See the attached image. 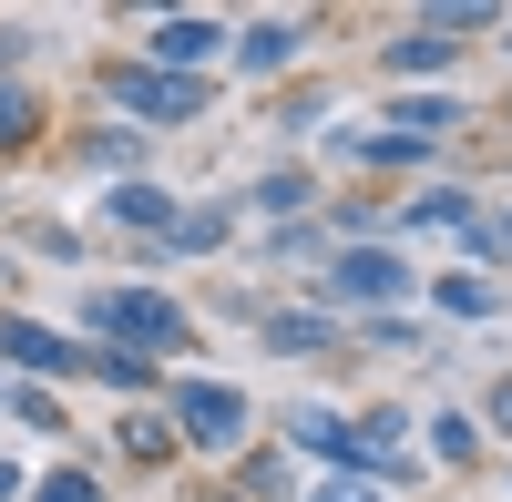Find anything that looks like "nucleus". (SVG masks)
Returning a JSON list of instances; mask_svg holds the SVG:
<instances>
[{
  "label": "nucleus",
  "mask_w": 512,
  "mask_h": 502,
  "mask_svg": "<svg viewBox=\"0 0 512 502\" xmlns=\"http://www.w3.org/2000/svg\"><path fill=\"white\" fill-rule=\"evenodd\" d=\"M256 205H277V216H297V205H308V185H297V175H267V185H256Z\"/></svg>",
  "instance_id": "a211bd4d"
},
{
  "label": "nucleus",
  "mask_w": 512,
  "mask_h": 502,
  "mask_svg": "<svg viewBox=\"0 0 512 502\" xmlns=\"http://www.w3.org/2000/svg\"><path fill=\"white\" fill-rule=\"evenodd\" d=\"M318 502H379L369 482H318Z\"/></svg>",
  "instance_id": "412c9836"
},
{
  "label": "nucleus",
  "mask_w": 512,
  "mask_h": 502,
  "mask_svg": "<svg viewBox=\"0 0 512 502\" xmlns=\"http://www.w3.org/2000/svg\"><path fill=\"white\" fill-rule=\"evenodd\" d=\"M472 246H492V257H512V216H482V236Z\"/></svg>",
  "instance_id": "aec40b11"
},
{
  "label": "nucleus",
  "mask_w": 512,
  "mask_h": 502,
  "mask_svg": "<svg viewBox=\"0 0 512 502\" xmlns=\"http://www.w3.org/2000/svg\"><path fill=\"white\" fill-rule=\"evenodd\" d=\"M451 52H461V41H451V31H431V21H420L410 41H390V72H441Z\"/></svg>",
  "instance_id": "f8f14e48"
},
{
  "label": "nucleus",
  "mask_w": 512,
  "mask_h": 502,
  "mask_svg": "<svg viewBox=\"0 0 512 502\" xmlns=\"http://www.w3.org/2000/svg\"><path fill=\"white\" fill-rule=\"evenodd\" d=\"M0 359H21V369H82V349L52 339L41 318H0Z\"/></svg>",
  "instance_id": "423d86ee"
},
{
  "label": "nucleus",
  "mask_w": 512,
  "mask_h": 502,
  "mask_svg": "<svg viewBox=\"0 0 512 502\" xmlns=\"http://www.w3.org/2000/svg\"><path fill=\"white\" fill-rule=\"evenodd\" d=\"M41 502H93V472H52V482H41Z\"/></svg>",
  "instance_id": "6ab92c4d"
},
{
  "label": "nucleus",
  "mask_w": 512,
  "mask_h": 502,
  "mask_svg": "<svg viewBox=\"0 0 512 502\" xmlns=\"http://www.w3.org/2000/svg\"><path fill=\"white\" fill-rule=\"evenodd\" d=\"M216 21H195V11H175V21H154V41H144V52H154V72H185L195 82V62H216Z\"/></svg>",
  "instance_id": "39448f33"
},
{
  "label": "nucleus",
  "mask_w": 512,
  "mask_h": 502,
  "mask_svg": "<svg viewBox=\"0 0 512 502\" xmlns=\"http://www.w3.org/2000/svg\"><path fill=\"white\" fill-rule=\"evenodd\" d=\"M297 41H308V21H256V31L236 41V62H246V72H287Z\"/></svg>",
  "instance_id": "0eeeda50"
},
{
  "label": "nucleus",
  "mask_w": 512,
  "mask_h": 502,
  "mask_svg": "<svg viewBox=\"0 0 512 502\" xmlns=\"http://www.w3.org/2000/svg\"><path fill=\"white\" fill-rule=\"evenodd\" d=\"M113 226L164 236V226H175V195H164V185H113Z\"/></svg>",
  "instance_id": "6e6552de"
},
{
  "label": "nucleus",
  "mask_w": 512,
  "mask_h": 502,
  "mask_svg": "<svg viewBox=\"0 0 512 502\" xmlns=\"http://www.w3.org/2000/svg\"><path fill=\"white\" fill-rule=\"evenodd\" d=\"M11 492H21V472H11V462H0V502H11Z\"/></svg>",
  "instance_id": "5701e85b"
},
{
  "label": "nucleus",
  "mask_w": 512,
  "mask_h": 502,
  "mask_svg": "<svg viewBox=\"0 0 512 502\" xmlns=\"http://www.w3.org/2000/svg\"><path fill=\"white\" fill-rule=\"evenodd\" d=\"M390 123H400L410 144H431L441 123H461V103H451V93H410V103H390Z\"/></svg>",
  "instance_id": "9b49d317"
},
{
  "label": "nucleus",
  "mask_w": 512,
  "mask_h": 502,
  "mask_svg": "<svg viewBox=\"0 0 512 502\" xmlns=\"http://www.w3.org/2000/svg\"><path fill=\"white\" fill-rule=\"evenodd\" d=\"M328 298H349V308H390V298H410V267L390 257V246H359V257L328 267Z\"/></svg>",
  "instance_id": "20e7f679"
},
{
  "label": "nucleus",
  "mask_w": 512,
  "mask_h": 502,
  "mask_svg": "<svg viewBox=\"0 0 512 502\" xmlns=\"http://www.w3.org/2000/svg\"><path fill=\"white\" fill-rule=\"evenodd\" d=\"M93 318L123 339V359H134V349H185V318L164 308L154 287H113V298H93Z\"/></svg>",
  "instance_id": "f257e3e1"
},
{
  "label": "nucleus",
  "mask_w": 512,
  "mask_h": 502,
  "mask_svg": "<svg viewBox=\"0 0 512 502\" xmlns=\"http://www.w3.org/2000/svg\"><path fill=\"white\" fill-rule=\"evenodd\" d=\"M113 103H123V113H144V123H185V113H205V82L154 72V62H123V72H113Z\"/></svg>",
  "instance_id": "f03ea898"
},
{
  "label": "nucleus",
  "mask_w": 512,
  "mask_h": 502,
  "mask_svg": "<svg viewBox=\"0 0 512 502\" xmlns=\"http://www.w3.org/2000/svg\"><path fill=\"white\" fill-rule=\"evenodd\" d=\"M164 236H175V246H226V216H175Z\"/></svg>",
  "instance_id": "f3484780"
},
{
  "label": "nucleus",
  "mask_w": 512,
  "mask_h": 502,
  "mask_svg": "<svg viewBox=\"0 0 512 502\" xmlns=\"http://www.w3.org/2000/svg\"><path fill=\"white\" fill-rule=\"evenodd\" d=\"M502 52H512V21H502Z\"/></svg>",
  "instance_id": "b1692460"
},
{
  "label": "nucleus",
  "mask_w": 512,
  "mask_h": 502,
  "mask_svg": "<svg viewBox=\"0 0 512 502\" xmlns=\"http://www.w3.org/2000/svg\"><path fill=\"white\" fill-rule=\"evenodd\" d=\"M287 441H297V451H328V462H349V421H338V410H287Z\"/></svg>",
  "instance_id": "1a4fd4ad"
},
{
  "label": "nucleus",
  "mask_w": 512,
  "mask_h": 502,
  "mask_svg": "<svg viewBox=\"0 0 512 502\" xmlns=\"http://www.w3.org/2000/svg\"><path fill=\"white\" fill-rule=\"evenodd\" d=\"M277 349H328V318H267Z\"/></svg>",
  "instance_id": "dca6fc26"
},
{
  "label": "nucleus",
  "mask_w": 512,
  "mask_h": 502,
  "mask_svg": "<svg viewBox=\"0 0 512 502\" xmlns=\"http://www.w3.org/2000/svg\"><path fill=\"white\" fill-rule=\"evenodd\" d=\"M175 421H185V441H195V451H236V441H246V390L195 380V390L175 400Z\"/></svg>",
  "instance_id": "7ed1b4c3"
},
{
  "label": "nucleus",
  "mask_w": 512,
  "mask_h": 502,
  "mask_svg": "<svg viewBox=\"0 0 512 502\" xmlns=\"http://www.w3.org/2000/svg\"><path fill=\"white\" fill-rule=\"evenodd\" d=\"M431 298H441L451 318H492V308H502V287H492V277H472V267H451V277L431 287Z\"/></svg>",
  "instance_id": "9d476101"
},
{
  "label": "nucleus",
  "mask_w": 512,
  "mask_h": 502,
  "mask_svg": "<svg viewBox=\"0 0 512 502\" xmlns=\"http://www.w3.org/2000/svg\"><path fill=\"white\" fill-rule=\"evenodd\" d=\"M31 123H41V113H31V93H21V82H0V144H21Z\"/></svg>",
  "instance_id": "2eb2a0df"
},
{
  "label": "nucleus",
  "mask_w": 512,
  "mask_h": 502,
  "mask_svg": "<svg viewBox=\"0 0 512 502\" xmlns=\"http://www.w3.org/2000/svg\"><path fill=\"white\" fill-rule=\"evenodd\" d=\"M492 431H512V380H502V390H492Z\"/></svg>",
  "instance_id": "4be33fe9"
},
{
  "label": "nucleus",
  "mask_w": 512,
  "mask_h": 502,
  "mask_svg": "<svg viewBox=\"0 0 512 502\" xmlns=\"http://www.w3.org/2000/svg\"><path fill=\"white\" fill-rule=\"evenodd\" d=\"M431 451H441V462H472V451H482V421H472V410H441V421H431Z\"/></svg>",
  "instance_id": "ddd939ff"
},
{
  "label": "nucleus",
  "mask_w": 512,
  "mask_h": 502,
  "mask_svg": "<svg viewBox=\"0 0 512 502\" xmlns=\"http://www.w3.org/2000/svg\"><path fill=\"white\" fill-rule=\"evenodd\" d=\"M113 451H134V462H175V431H164V421H123Z\"/></svg>",
  "instance_id": "4468645a"
}]
</instances>
